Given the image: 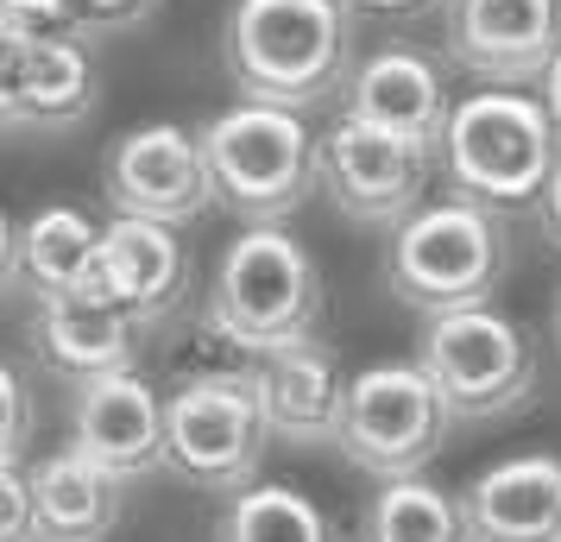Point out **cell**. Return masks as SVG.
Wrapping results in <instances>:
<instances>
[{
	"instance_id": "cell-25",
	"label": "cell",
	"mask_w": 561,
	"mask_h": 542,
	"mask_svg": "<svg viewBox=\"0 0 561 542\" xmlns=\"http://www.w3.org/2000/svg\"><path fill=\"white\" fill-rule=\"evenodd\" d=\"M139 13H152V0H77V26H82V32L133 26Z\"/></svg>"
},
{
	"instance_id": "cell-19",
	"label": "cell",
	"mask_w": 561,
	"mask_h": 542,
	"mask_svg": "<svg viewBox=\"0 0 561 542\" xmlns=\"http://www.w3.org/2000/svg\"><path fill=\"white\" fill-rule=\"evenodd\" d=\"M32 480V517H38V542H107L127 505V486L102 473L95 461H82L77 448H57L38 466H26Z\"/></svg>"
},
{
	"instance_id": "cell-11",
	"label": "cell",
	"mask_w": 561,
	"mask_h": 542,
	"mask_svg": "<svg viewBox=\"0 0 561 542\" xmlns=\"http://www.w3.org/2000/svg\"><path fill=\"white\" fill-rule=\"evenodd\" d=\"M448 57L485 89H542L561 57V0H448Z\"/></svg>"
},
{
	"instance_id": "cell-10",
	"label": "cell",
	"mask_w": 561,
	"mask_h": 542,
	"mask_svg": "<svg viewBox=\"0 0 561 542\" xmlns=\"http://www.w3.org/2000/svg\"><path fill=\"white\" fill-rule=\"evenodd\" d=\"M102 189L114 215L127 221H158V228H190L196 215L215 208V177L203 158V132L178 127V120H152L133 127L107 146Z\"/></svg>"
},
{
	"instance_id": "cell-4",
	"label": "cell",
	"mask_w": 561,
	"mask_h": 542,
	"mask_svg": "<svg viewBox=\"0 0 561 542\" xmlns=\"http://www.w3.org/2000/svg\"><path fill=\"white\" fill-rule=\"evenodd\" d=\"M511 272V233L505 215L473 208L448 196V203H423L385 246V285L398 303L435 315L455 310H485Z\"/></svg>"
},
{
	"instance_id": "cell-1",
	"label": "cell",
	"mask_w": 561,
	"mask_h": 542,
	"mask_svg": "<svg viewBox=\"0 0 561 542\" xmlns=\"http://www.w3.org/2000/svg\"><path fill=\"white\" fill-rule=\"evenodd\" d=\"M221 64L240 102L309 114L347 95L354 13L341 0H233L221 26Z\"/></svg>"
},
{
	"instance_id": "cell-30",
	"label": "cell",
	"mask_w": 561,
	"mask_h": 542,
	"mask_svg": "<svg viewBox=\"0 0 561 542\" xmlns=\"http://www.w3.org/2000/svg\"><path fill=\"white\" fill-rule=\"evenodd\" d=\"M556 354H561V297H556Z\"/></svg>"
},
{
	"instance_id": "cell-3",
	"label": "cell",
	"mask_w": 561,
	"mask_h": 542,
	"mask_svg": "<svg viewBox=\"0 0 561 542\" xmlns=\"http://www.w3.org/2000/svg\"><path fill=\"white\" fill-rule=\"evenodd\" d=\"M316 322H322V272L309 246L284 228H240L208 278V335L247 360H265L278 347L316 341Z\"/></svg>"
},
{
	"instance_id": "cell-29",
	"label": "cell",
	"mask_w": 561,
	"mask_h": 542,
	"mask_svg": "<svg viewBox=\"0 0 561 542\" xmlns=\"http://www.w3.org/2000/svg\"><path fill=\"white\" fill-rule=\"evenodd\" d=\"M542 107H549V120H556V139H561V57L549 64V77H542Z\"/></svg>"
},
{
	"instance_id": "cell-27",
	"label": "cell",
	"mask_w": 561,
	"mask_h": 542,
	"mask_svg": "<svg viewBox=\"0 0 561 542\" xmlns=\"http://www.w3.org/2000/svg\"><path fill=\"white\" fill-rule=\"evenodd\" d=\"M20 272V228L7 221V208H0V290H7V278Z\"/></svg>"
},
{
	"instance_id": "cell-7",
	"label": "cell",
	"mask_w": 561,
	"mask_h": 542,
	"mask_svg": "<svg viewBox=\"0 0 561 542\" xmlns=\"http://www.w3.org/2000/svg\"><path fill=\"white\" fill-rule=\"evenodd\" d=\"M416 366L430 372V385L442 391V404L455 423H499L517 416L536 397V341L524 335V322H511L505 310H455L435 315L423 341H416Z\"/></svg>"
},
{
	"instance_id": "cell-16",
	"label": "cell",
	"mask_w": 561,
	"mask_h": 542,
	"mask_svg": "<svg viewBox=\"0 0 561 542\" xmlns=\"http://www.w3.org/2000/svg\"><path fill=\"white\" fill-rule=\"evenodd\" d=\"M253 385H259V411L265 429L290 448H322L341 436V411H347V379L341 360L322 341H297L253 360Z\"/></svg>"
},
{
	"instance_id": "cell-26",
	"label": "cell",
	"mask_w": 561,
	"mask_h": 542,
	"mask_svg": "<svg viewBox=\"0 0 561 542\" xmlns=\"http://www.w3.org/2000/svg\"><path fill=\"white\" fill-rule=\"evenodd\" d=\"M536 215H542V233H549V240L561 246V164H556V177H549V189H542Z\"/></svg>"
},
{
	"instance_id": "cell-9",
	"label": "cell",
	"mask_w": 561,
	"mask_h": 542,
	"mask_svg": "<svg viewBox=\"0 0 561 542\" xmlns=\"http://www.w3.org/2000/svg\"><path fill=\"white\" fill-rule=\"evenodd\" d=\"M435 158L423 146H410L398 132H379L366 120H334L316 146V189L334 203V215H347L359 228H404L423 208V183H430Z\"/></svg>"
},
{
	"instance_id": "cell-8",
	"label": "cell",
	"mask_w": 561,
	"mask_h": 542,
	"mask_svg": "<svg viewBox=\"0 0 561 542\" xmlns=\"http://www.w3.org/2000/svg\"><path fill=\"white\" fill-rule=\"evenodd\" d=\"M265 441L272 429L259 411L253 372H196L164 397V466L196 492H253Z\"/></svg>"
},
{
	"instance_id": "cell-14",
	"label": "cell",
	"mask_w": 561,
	"mask_h": 542,
	"mask_svg": "<svg viewBox=\"0 0 561 542\" xmlns=\"http://www.w3.org/2000/svg\"><path fill=\"white\" fill-rule=\"evenodd\" d=\"M95 107V64L82 38L0 45V132H57Z\"/></svg>"
},
{
	"instance_id": "cell-2",
	"label": "cell",
	"mask_w": 561,
	"mask_h": 542,
	"mask_svg": "<svg viewBox=\"0 0 561 542\" xmlns=\"http://www.w3.org/2000/svg\"><path fill=\"white\" fill-rule=\"evenodd\" d=\"M442 171L455 183L460 203L511 215V208H536L542 189L561 164V139L542 95L524 89H473L455 102L448 127H442Z\"/></svg>"
},
{
	"instance_id": "cell-6",
	"label": "cell",
	"mask_w": 561,
	"mask_h": 542,
	"mask_svg": "<svg viewBox=\"0 0 561 542\" xmlns=\"http://www.w3.org/2000/svg\"><path fill=\"white\" fill-rule=\"evenodd\" d=\"M448 436H455V416L416 360H379L347 379V411H341L334 448L379 486L423 480L442 461Z\"/></svg>"
},
{
	"instance_id": "cell-28",
	"label": "cell",
	"mask_w": 561,
	"mask_h": 542,
	"mask_svg": "<svg viewBox=\"0 0 561 542\" xmlns=\"http://www.w3.org/2000/svg\"><path fill=\"white\" fill-rule=\"evenodd\" d=\"M347 13H416V7H430V0H341Z\"/></svg>"
},
{
	"instance_id": "cell-13",
	"label": "cell",
	"mask_w": 561,
	"mask_h": 542,
	"mask_svg": "<svg viewBox=\"0 0 561 542\" xmlns=\"http://www.w3.org/2000/svg\"><path fill=\"white\" fill-rule=\"evenodd\" d=\"M448 77L442 64L423 57L416 45H385V51L359 57L354 77H347V120H366L379 132H398L410 146H423L435 158L442 127H448Z\"/></svg>"
},
{
	"instance_id": "cell-22",
	"label": "cell",
	"mask_w": 561,
	"mask_h": 542,
	"mask_svg": "<svg viewBox=\"0 0 561 542\" xmlns=\"http://www.w3.org/2000/svg\"><path fill=\"white\" fill-rule=\"evenodd\" d=\"M215 542H341L334 517L297 486H265L228 498V511L215 523Z\"/></svg>"
},
{
	"instance_id": "cell-20",
	"label": "cell",
	"mask_w": 561,
	"mask_h": 542,
	"mask_svg": "<svg viewBox=\"0 0 561 542\" xmlns=\"http://www.w3.org/2000/svg\"><path fill=\"white\" fill-rule=\"evenodd\" d=\"M20 272L38 285V297H77V290L102 297V228L82 208H38L20 228Z\"/></svg>"
},
{
	"instance_id": "cell-24",
	"label": "cell",
	"mask_w": 561,
	"mask_h": 542,
	"mask_svg": "<svg viewBox=\"0 0 561 542\" xmlns=\"http://www.w3.org/2000/svg\"><path fill=\"white\" fill-rule=\"evenodd\" d=\"M0 542H38L26 466H0Z\"/></svg>"
},
{
	"instance_id": "cell-21",
	"label": "cell",
	"mask_w": 561,
	"mask_h": 542,
	"mask_svg": "<svg viewBox=\"0 0 561 542\" xmlns=\"http://www.w3.org/2000/svg\"><path fill=\"white\" fill-rule=\"evenodd\" d=\"M354 542H467L460 492H442L435 480H391L366 498Z\"/></svg>"
},
{
	"instance_id": "cell-17",
	"label": "cell",
	"mask_w": 561,
	"mask_h": 542,
	"mask_svg": "<svg viewBox=\"0 0 561 542\" xmlns=\"http://www.w3.org/2000/svg\"><path fill=\"white\" fill-rule=\"evenodd\" d=\"M32 347H38V360L51 366L57 379H70V391H77V385H95V379H114V372H133L139 322L121 303L95 297V290L38 297Z\"/></svg>"
},
{
	"instance_id": "cell-18",
	"label": "cell",
	"mask_w": 561,
	"mask_h": 542,
	"mask_svg": "<svg viewBox=\"0 0 561 542\" xmlns=\"http://www.w3.org/2000/svg\"><path fill=\"white\" fill-rule=\"evenodd\" d=\"M183 290H190V253H183L178 228L114 215L102 228V297L107 303H121L139 328H158L183 303Z\"/></svg>"
},
{
	"instance_id": "cell-23",
	"label": "cell",
	"mask_w": 561,
	"mask_h": 542,
	"mask_svg": "<svg viewBox=\"0 0 561 542\" xmlns=\"http://www.w3.org/2000/svg\"><path fill=\"white\" fill-rule=\"evenodd\" d=\"M32 448V391L26 372L0 360V466H20Z\"/></svg>"
},
{
	"instance_id": "cell-12",
	"label": "cell",
	"mask_w": 561,
	"mask_h": 542,
	"mask_svg": "<svg viewBox=\"0 0 561 542\" xmlns=\"http://www.w3.org/2000/svg\"><path fill=\"white\" fill-rule=\"evenodd\" d=\"M70 448L121 486L164 466V397L139 372H114L70 391Z\"/></svg>"
},
{
	"instance_id": "cell-5",
	"label": "cell",
	"mask_w": 561,
	"mask_h": 542,
	"mask_svg": "<svg viewBox=\"0 0 561 542\" xmlns=\"http://www.w3.org/2000/svg\"><path fill=\"white\" fill-rule=\"evenodd\" d=\"M316 132L304 114L259 102H233L203 127V158L215 177V203L247 228H284L316 196Z\"/></svg>"
},
{
	"instance_id": "cell-15",
	"label": "cell",
	"mask_w": 561,
	"mask_h": 542,
	"mask_svg": "<svg viewBox=\"0 0 561 542\" xmlns=\"http://www.w3.org/2000/svg\"><path fill=\"white\" fill-rule=\"evenodd\" d=\"M467 542H561V454H505L460 486Z\"/></svg>"
}]
</instances>
